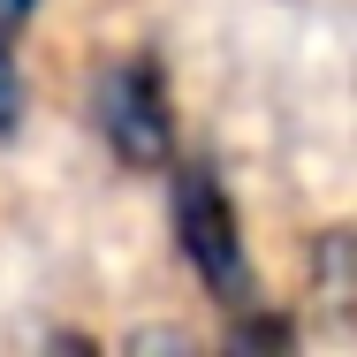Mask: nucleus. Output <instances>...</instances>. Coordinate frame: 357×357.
<instances>
[{
  "mask_svg": "<svg viewBox=\"0 0 357 357\" xmlns=\"http://www.w3.org/2000/svg\"><path fill=\"white\" fill-rule=\"evenodd\" d=\"M23 130V69H15V46L0 38V144Z\"/></svg>",
  "mask_w": 357,
  "mask_h": 357,
  "instance_id": "nucleus-4",
  "label": "nucleus"
},
{
  "mask_svg": "<svg viewBox=\"0 0 357 357\" xmlns=\"http://www.w3.org/2000/svg\"><path fill=\"white\" fill-rule=\"evenodd\" d=\"M220 357H296V319L274 304H251L220 327Z\"/></svg>",
  "mask_w": 357,
  "mask_h": 357,
  "instance_id": "nucleus-3",
  "label": "nucleus"
},
{
  "mask_svg": "<svg viewBox=\"0 0 357 357\" xmlns=\"http://www.w3.org/2000/svg\"><path fill=\"white\" fill-rule=\"evenodd\" d=\"M167 206H175V243H183L198 289H206L213 304H228V312H251V304H259V259H251V236H243L236 190L220 183V167L175 160Z\"/></svg>",
  "mask_w": 357,
  "mask_h": 357,
  "instance_id": "nucleus-1",
  "label": "nucleus"
},
{
  "mask_svg": "<svg viewBox=\"0 0 357 357\" xmlns=\"http://www.w3.org/2000/svg\"><path fill=\"white\" fill-rule=\"evenodd\" d=\"M46 357H107V350H99L84 327H54V335H46Z\"/></svg>",
  "mask_w": 357,
  "mask_h": 357,
  "instance_id": "nucleus-6",
  "label": "nucleus"
},
{
  "mask_svg": "<svg viewBox=\"0 0 357 357\" xmlns=\"http://www.w3.org/2000/svg\"><path fill=\"white\" fill-rule=\"evenodd\" d=\"M91 122L122 167H175V107H167V61L160 54H114L91 76Z\"/></svg>",
  "mask_w": 357,
  "mask_h": 357,
  "instance_id": "nucleus-2",
  "label": "nucleus"
},
{
  "mask_svg": "<svg viewBox=\"0 0 357 357\" xmlns=\"http://www.w3.org/2000/svg\"><path fill=\"white\" fill-rule=\"evenodd\" d=\"M130 357H190V342H183L175 327H137V335H130Z\"/></svg>",
  "mask_w": 357,
  "mask_h": 357,
  "instance_id": "nucleus-5",
  "label": "nucleus"
},
{
  "mask_svg": "<svg viewBox=\"0 0 357 357\" xmlns=\"http://www.w3.org/2000/svg\"><path fill=\"white\" fill-rule=\"evenodd\" d=\"M31 8H38V0H0V31H15V23L31 15Z\"/></svg>",
  "mask_w": 357,
  "mask_h": 357,
  "instance_id": "nucleus-7",
  "label": "nucleus"
}]
</instances>
